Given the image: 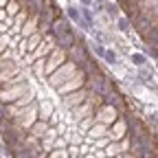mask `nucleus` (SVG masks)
<instances>
[{"label":"nucleus","mask_w":158,"mask_h":158,"mask_svg":"<svg viewBox=\"0 0 158 158\" xmlns=\"http://www.w3.org/2000/svg\"><path fill=\"white\" fill-rule=\"evenodd\" d=\"M75 73H77L75 64H73V62H64L59 68H55V70L48 75V84H51L53 88H59V86H62V84L66 81V79H70Z\"/></svg>","instance_id":"1"},{"label":"nucleus","mask_w":158,"mask_h":158,"mask_svg":"<svg viewBox=\"0 0 158 158\" xmlns=\"http://www.w3.org/2000/svg\"><path fill=\"white\" fill-rule=\"evenodd\" d=\"M84 81H86V70H77L70 79H66V81L59 86V92L68 94V92H73V90H77V88H81Z\"/></svg>","instance_id":"2"},{"label":"nucleus","mask_w":158,"mask_h":158,"mask_svg":"<svg viewBox=\"0 0 158 158\" xmlns=\"http://www.w3.org/2000/svg\"><path fill=\"white\" fill-rule=\"evenodd\" d=\"M35 112H37V103L31 101L29 110H20V112L15 114V123H18V125H22L24 130L31 127V125H33V118H35Z\"/></svg>","instance_id":"3"},{"label":"nucleus","mask_w":158,"mask_h":158,"mask_svg":"<svg viewBox=\"0 0 158 158\" xmlns=\"http://www.w3.org/2000/svg\"><path fill=\"white\" fill-rule=\"evenodd\" d=\"M134 29H136V33L138 35H149L152 33V29H154V24H152V13H141L138 18H134Z\"/></svg>","instance_id":"4"},{"label":"nucleus","mask_w":158,"mask_h":158,"mask_svg":"<svg viewBox=\"0 0 158 158\" xmlns=\"http://www.w3.org/2000/svg\"><path fill=\"white\" fill-rule=\"evenodd\" d=\"M62 64H64V51H62V48H53V51H51V55L46 57L44 73H46V75H51L55 68H59Z\"/></svg>","instance_id":"5"},{"label":"nucleus","mask_w":158,"mask_h":158,"mask_svg":"<svg viewBox=\"0 0 158 158\" xmlns=\"http://www.w3.org/2000/svg\"><path fill=\"white\" fill-rule=\"evenodd\" d=\"M86 99H88V90H73V92H68V94L64 97V106L73 110V108H77V106H81Z\"/></svg>","instance_id":"6"},{"label":"nucleus","mask_w":158,"mask_h":158,"mask_svg":"<svg viewBox=\"0 0 158 158\" xmlns=\"http://www.w3.org/2000/svg\"><path fill=\"white\" fill-rule=\"evenodd\" d=\"M24 92H27V86L20 81L15 88H11V90H7V92H0V101H18V97H24Z\"/></svg>","instance_id":"7"},{"label":"nucleus","mask_w":158,"mask_h":158,"mask_svg":"<svg viewBox=\"0 0 158 158\" xmlns=\"http://www.w3.org/2000/svg\"><path fill=\"white\" fill-rule=\"evenodd\" d=\"M57 42L62 44V48H73V46L77 44L73 29H70V31H64V33H59V35H57Z\"/></svg>","instance_id":"8"},{"label":"nucleus","mask_w":158,"mask_h":158,"mask_svg":"<svg viewBox=\"0 0 158 158\" xmlns=\"http://www.w3.org/2000/svg\"><path fill=\"white\" fill-rule=\"evenodd\" d=\"M130 136H143V134H147V127L138 121V118H134V116H130Z\"/></svg>","instance_id":"9"},{"label":"nucleus","mask_w":158,"mask_h":158,"mask_svg":"<svg viewBox=\"0 0 158 158\" xmlns=\"http://www.w3.org/2000/svg\"><path fill=\"white\" fill-rule=\"evenodd\" d=\"M29 130H31V136L42 138V136H44V132L48 130V123H46V121H37V123H35V125H31Z\"/></svg>","instance_id":"10"},{"label":"nucleus","mask_w":158,"mask_h":158,"mask_svg":"<svg viewBox=\"0 0 158 158\" xmlns=\"http://www.w3.org/2000/svg\"><path fill=\"white\" fill-rule=\"evenodd\" d=\"M44 64H46V59H42V57L35 62V75H37V77H44V75H46V73H44Z\"/></svg>","instance_id":"11"},{"label":"nucleus","mask_w":158,"mask_h":158,"mask_svg":"<svg viewBox=\"0 0 158 158\" xmlns=\"http://www.w3.org/2000/svg\"><path fill=\"white\" fill-rule=\"evenodd\" d=\"M68 15H70V20H75L77 24L81 22V13H79V9H75V7H68Z\"/></svg>","instance_id":"12"},{"label":"nucleus","mask_w":158,"mask_h":158,"mask_svg":"<svg viewBox=\"0 0 158 158\" xmlns=\"http://www.w3.org/2000/svg\"><path fill=\"white\" fill-rule=\"evenodd\" d=\"M51 110H53V106H51L48 101H44V103H42V114H40V116H42V121H46V118H48Z\"/></svg>","instance_id":"13"},{"label":"nucleus","mask_w":158,"mask_h":158,"mask_svg":"<svg viewBox=\"0 0 158 158\" xmlns=\"http://www.w3.org/2000/svg\"><path fill=\"white\" fill-rule=\"evenodd\" d=\"M40 37H42V35L37 33V35H33V37L29 40V42H24V44H27V51H33V48L37 46V42H40Z\"/></svg>","instance_id":"14"},{"label":"nucleus","mask_w":158,"mask_h":158,"mask_svg":"<svg viewBox=\"0 0 158 158\" xmlns=\"http://www.w3.org/2000/svg\"><path fill=\"white\" fill-rule=\"evenodd\" d=\"M7 13H9V15H15V13H20V5L15 2V0L7 5Z\"/></svg>","instance_id":"15"},{"label":"nucleus","mask_w":158,"mask_h":158,"mask_svg":"<svg viewBox=\"0 0 158 158\" xmlns=\"http://www.w3.org/2000/svg\"><path fill=\"white\" fill-rule=\"evenodd\" d=\"M13 156H15V158H33V156H31V152H29L27 147H22V149L13 152Z\"/></svg>","instance_id":"16"},{"label":"nucleus","mask_w":158,"mask_h":158,"mask_svg":"<svg viewBox=\"0 0 158 158\" xmlns=\"http://www.w3.org/2000/svg\"><path fill=\"white\" fill-rule=\"evenodd\" d=\"M106 11L110 13V15H118V5H112V2H106Z\"/></svg>","instance_id":"17"},{"label":"nucleus","mask_w":158,"mask_h":158,"mask_svg":"<svg viewBox=\"0 0 158 158\" xmlns=\"http://www.w3.org/2000/svg\"><path fill=\"white\" fill-rule=\"evenodd\" d=\"M132 62H134L136 66H143V64H145V55H141V53H134V55H132Z\"/></svg>","instance_id":"18"},{"label":"nucleus","mask_w":158,"mask_h":158,"mask_svg":"<svg viewBox=\"0 0 158 158\" xmlns=\"http://www.w3.org/2000/svg\"><path fill=\"white\" fill-rule=\"evenodd\" d=\"M141 5H143V9H149V11H152V9L158 5V0H141Z\"/></svg>","instance_id":"19"},{"label":"nucleus","mask_w":158,"mask_h":158,"mask_svg":"<svg viewBox=\"0 0 158 158\" xmlns=\"http://www.w3.org/2000/svg\"><path fill=\"white\" fill-rule=\"evenodd\" d=\"M7 116H9V114H7V106H5V103H0V125L7 121Z\"/></svg>","instance_id":"20"},{"label":"nucleus","mask_w":158,"mask_h":158,"mask_svg":"<svg viewBox=\"0 0 158 158\" xmlns=\"http://www.w3.org/2000/svg\"><path fill=\"white\" fill-rule=\"evenodd\" d=\"M103 59L108 64H116V55L112 53V51H106V55H103Z\"/></svg>","instance_id":"21"},{"label":"nucleus","mask_w":158,"mask_h":158,"mask_svg":"<svg viewBox=\"0 0 158 158\" xmlns=\"http://www.w3.org/2000/svg\"><path fill=\"white\" fill-rule=\"evenodd\" d=\"M48 158H66V152H64V147H62V149H53Z\"/></svg>","instance_id":"22"},{"label":"nucleus","mask_w":158,"mask_h":158,"mask_svg":"<svg viewBox=\"0 0 158 158\" xmlns=\"http://www.w3.org/2000/svg\"><path fill=\"white\" fill-rule=\"evenodd\" d=\"M118 29H121V31H127V29H130V20H127V18H118Z\"/></svg>","instance_id":"23"},{"label":"nucleus","mask_w":158,"mask_h":158,"mask_svg":"<svg viewBox=\"0 0 158 158\" xmlns=\"http://www.w3.org/2000/svg\"><path fill=\"white\" fill-rule=\"evenodd\" d=\"M103 130H106L103 125H97V127H92V130H90V136H101V134H103Z\"/></svg>","instance_id":"24"},{"label":"nucleus","mask_w":158,"mask_h":158,"mask_svg":"<svg viewBox=\"0 0 158 158\" xmlns=\"http://www.w3.org/2000/svg\"><path fill=\"white\" fill-rule=\"evenodd\" d=\"M81 15L86 18V24H92V13H90V9H81Z\"/></svg>","instance_id":"25"},{"label":"nucleus","mask_w":158,"mask_h":158,"mask_svg":"<svg viewBox=\"0 0 158 158\" xmlns=\"http://www.w3.org/2000/svg\"><path fill=\"white\" fill-rule=\"evenodd\" d=\"M7 44H9V37H7V35H2V37H0V53L5 51V46H7Z\"/></svg>","instance_id":"26"},{"label":"nucleus","mask_w":158,"mask_h":158,"mask_svg":"<svg viewBox=\"0 0 158 158\" xmlns=\"http://www.w3.org/2000/svg\"><path fill=\"white\" fill-rule=\"evenodd\" d=\"M116 152H118V145H116V143H114V145H110V147L106 149V154H108V156H112V154H116Z\"/></svg>","instance_id":"27"},{"label":"nucleus","mask_w":158,"mask_h":158,"mask_svg":"<svg viewBox=\"0 0 158 158\" xmlns=\"http://www.w3.org/2000/svg\"><path fill=\"white\" fill-rule=\"evenodd\" d=\"M94 55L103 57V55H106V48H103V46H94Z\"/></svg>","instance_id":"28"},{"label":"nucleus","mask_w":158,"mask_h":158,"mask_svg":"<svg viewBox=\"0 0 158 158\" xmlns=\"http://www.w3.org/2000/svg\"><path fill=\"white\" fill-rule=\"evenodd\" d=\"M5 5H9V0H0V7H5Z\"/></svg>","instance_id":"29"},{"label":"nucleus","mask_w":158,"mask_h":158,"mask_svg":"<svg viewBox=\"0 0 158 158\" xmlns=\"http://www.w3.org/2000/svg\"><path fill=\"white\" fill-rule=\"evenodd\" d=\"M123 2H130V0H118V5H123Z\"/></svg>","instance_id":"30"},{"label":"nucleus","mask_w":158,"mask_h":158,"mask_svg":"<svg viewBox=\"0 0 158 158\" xmlns=\"http://www.w3.org/2000/svg\"><path fill=\"white\" fill-rule=\"evenodd\" d=\"M81 2H84V5H90V0H81Z\"/></svg>","instance_id":"31"},{"label":"nucleus","mask_w":158,"mask_h":158,"mask_svg":"<svg viewBox=\"0 0 158 158\" xmlns=\"http://www.w3.org/2000/svg\"><path fill=\"white\" fill-rule=\"evenodd\" d=\"M99 2H108V0H99Z\"/></svg>","instance_id":"32"},{"label":"nucleus","mask_w":158,"mask_h":158,"mask_svg":"<svg viewBox=\"0 0 158 158\" xmlns=\"http://www.w3.org/2000/svg\"><path fill=\"white\" fill-rule=\"evenodd\" d=\"M154 158H158V156H154Z\"/></svg>","instance_id":"33"},{"label":"nucleus","mask_w":158,"mask_h":158,"mask_svg":"<svg viewBox=\"0 0 158 158\" xmlns=\"http://www.w3.org/2000/svg\"><path fill=\"white\" fill-rule=\"evenodd\" d=\"M156 29H158V27H156Z\"/></svg>","instance_id":"34"}]
</instances>
